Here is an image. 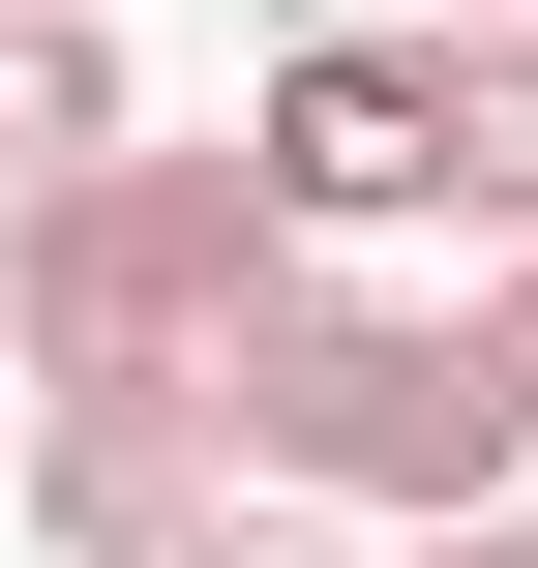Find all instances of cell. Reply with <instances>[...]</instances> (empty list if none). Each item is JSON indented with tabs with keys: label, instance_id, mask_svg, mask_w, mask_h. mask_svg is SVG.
<instances>
[{
	"label": "cell",
	"instance_id": "6da1fadb",
	"mask_svg": "<svg viewBox=\"0 0 538 568\" xmlns=\"http://www.w3.org/2000/svg\"><path fill=\"white\" fill-rule=\"evenodd\" d=\"M210 449L240 479H329V509H479V479H538L509 359H479V300H389L359 240H270L240 270V329H210Z\"/></svg>",
	"mask_w": 538,
	"mask_h": 568
},
{
	"label": "cell",
	"instance_id": "7a4b0ae2",
	"mask_svg": "<svg viewBox=\"0 0 538 568\" xmlns=\"http://www.w3.org/2000/svg\"><path fill=\"white\" fill-rule=\"evenodd\" d=\"M300 210H270V150H90V180H30L0 210V389H210V329H240V270H270Z\"/></svg>",
	"mask_w": 538,
	"mask_h": 568
},
{
	"label": "cell",
	"instance_id": "3957f363",
	"mask_svg": "<svg viewBox=\"0 0 538 568\" xmlns=\"http://www.w3.org/2000/svg\"><path fill=\"white\" fill-rule=\"evenodd\" d=\"M240 150H270V210H300V240H419V210H449V30H419V0L300 30V60L240 90Z\"/></svg>",
	"mask_w": 538,
	"mask_h": 568
},
{
	"label": "cell",
	"instance_id": "277c9868",
	"mask_svg": "<svg viewBox=\"0 0 538 568\" xmlns=\"http://www.w3.org/2000/svg\"><path fill=\"white\" fill-rule=\"evenodd\" d=\"M0 479H30V539H60V568H180V509H210L240 449H210V389H30Z\"/></svg>",
	"mask_w": 538,
	"mask_h": 568
},
{
	"label": "cell",
	"instance_id": "5b68a950",
	"mask_svg": "<svg viewBox=\"0 0 538 568\" xmlns=\"http://www.w3.org/2000/svg\"><path fill=\"white\" fill-rule=\"evenodd\" d=\"M120 120H150V90H120V0H0V210H30V180H90Z\"/></svg>",
	"mask_w": 538,
	"mask_h": 568
},
{
	"label": "cell",
	"instance_id": "8992f818",
	"mask_svg": "<svg viewBox=\"0 0 538 568\" xmlns=\"http://www.w3.org/2000/svg\"><path fill=\"white\" fill-rule=\"evenodd\" d=\"M449 240H538V0L449 30Z\"/></svg>",
	"mask_w": 538,
	"mask_h": 568
},
{
	"label": "cell",
	"instance_id": "52a82bcc",
	"mask_svg": "<svg viewBox=\"0 0 538 568\" xmlns=\"http://www.w3.org/2000/svg\"><path fill=\"white\" fill-rule=\"evenodd\" d=\"M180 568H389V509H329V479H210Z\"/></svg>",
	"mask_w": 538,
	"mask_h": 568
},
{
	"label": "cell",
	"instance_id": "ba28073f",
	"mask_svg": "<svg viewBox=\"0 0 538 568\" xmlns=\"http://www.w3.org/2000/svg\"><path fill=\"white\" fill-rule=\"evenodd\" d=\"M389 568H538V509H509V479H479V509H419V539H389Z\"/></svg>",
	"mask_w": 538,
	"mask_h": 568
},
{
	"label": "cell",
	"instance_id": "9c48e42d",
	"mask_svg": "<svg viewBox=\"0 0 538 568\" xmlns=\"http://www.w3.org/2000/svg\"><path fill=\"white\" fill-rule=\"evenodd\" d=\"M479 359H509V419H538V240H509V270H479Z\"/></svg>",
	"mask_w": 538,
	"mask_h": 568
},
{
	"label": "cell",
	"instance_id": "30bf717a",
	"mask_svg": "<svg viewBox=\"0 0 538 568\" xmlns=\"http://www.w3.org/2000/svg\"><path fill=\"white\" fill-rule=\"evenodd\" d=\"M419 30H509V0H419Z\"/></svg>",
	"mask_w": 538,
	"mask_h": 568
},
{
	"label": "cell",
	"instance_id": "8fae6325",
	"mask_svg": "<svg viewBox=\"0 0 538 568\" xmlns=\"http://www.w3.org/2000/svg\"><path fill=\"white\" fill-rule=\"evenodd\" d=\"M0 419H30V389H0Z\"/></svg>",
	"mask_w": 538,
	"mask_h": 568
}]
</instances>
